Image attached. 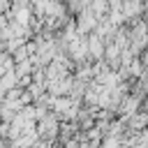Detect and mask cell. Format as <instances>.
Here are the masks:
<instances>
[{"label": "cell", "mask_w": 148, "mask_h": 148, "mask_svg": "<svg viewBox=\"0 0 148 148\" xmlns=\"http://www.w3.org/2000/svg\"><path fill=\"white\" fill-rule=\"evenodd\" d=\"M95 25H97V16H95L88 7H83V9L79 12V18H76V30H79V32H90Z\"/></svg>", "instance_id": "1"}, {"label": "cell", "mask_w": 148, "mask_h": 148, "mask_svg": "<svg viewBox=\"0 0 148 148\" xmlns=\"http://www.w3.org/2000/svg\"><path fill=\"white\" fill-rule=\"evenodd\" d=\"M141 9H143V0H120V12H123L127 18L139 16Z\"/></svg>", "instance_id": "2"}, {"label": "cell", "mask_w": 148, "mask_h": 148, "mask_svg": "<svg viewBox=\"0 0 148 148\" xmlns=\"http://www.w3.org/2000/svg\"><path fill=\"white\" fill-rule=\"evenodd\" d=\"M12 16H14V23L18 25H25L28 28V21H30V9L28 7H12Z\"/></svg>", "instance_id": "3"}, {"label": "cell", "mask_w": 148, "mask_h": 148, "mask_svg": "<svg viewBox=\"0 0 148 148\" xmlns=\"http://www.w3.org/2000/svg\"><path fill=\"white\" fill-rule=\"evenodd\" d=\"M88 49H90V53H95V58L102 53V39H99V35H92L88 39Z\"/></svg>", "instance_id": "4"}]
</instances>
